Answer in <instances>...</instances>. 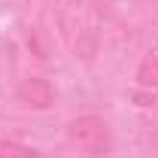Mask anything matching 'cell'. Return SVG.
<instances>
[{"label":"cell","instance_id":"6da1fadb","mask_svg":"<svg viewBox=\"0 0 158 158\" xmlns=\"http://www.w3.org/2000/svg\"><path fill=\"white\" fill-rule=\"evenodd\" d=\"M67 140L76 146L79 152L91 158H100V155H110L113 149V140H110V128L100 116H79L67 125Z\"/></svg>","mask_w":158,"mask_h":158},{"label":"cell","instance_id":"7a4b0ae2","mask_svg":"<svg viewBox=\"0 0 158 158\" xmlns=\"http://www.w3.org/2000/svg\"><path fill=\"white\" fill-rule=\"evenodd\" d=\"M15 94H19V100L24 103V106H31V110H49L52 100H55V91H52L49 79H43V76L21 79Z\"/></svg>","mask_w":158,"mask_h":158},{"label":"cell","instance_id":"277c9868","mask_svg":"<svg viewBox=\"0 0 158 158\" xmlns=\"http://www.w3.org/2000/svg\"><path fill=\"white\" fill-rule=\"evenodd\" d=\"M0 158H43L37 149L31 146H21V143H9V140H0Z\"/></svg>","mask_w":158,"mask_h":158},{"label":"cell","instance_id":"3957f363","mask_svg":"<svg viewBox=\"0 0 158 158\" xmlns=\"http://www.w3.org/2000/svg\"><path fill=\"white\" fill-rule=\"evenodd\" d=\"M137 82L143 85V88H158V55H149V58L140 64Z\"/></svg>","mask_w":158,"mask_h":158}]
</instances>
